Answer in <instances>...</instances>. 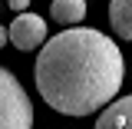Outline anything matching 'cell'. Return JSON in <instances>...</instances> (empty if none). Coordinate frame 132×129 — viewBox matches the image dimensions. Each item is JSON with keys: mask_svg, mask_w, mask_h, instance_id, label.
I'll return each instance as SVG.
<instances>
[{"mask_svg": "<svg viewBox=\"0 0 132 129\" xmlns=\"http://www.w3.org/2000/svg\"><path fill=\"white\" fill-rule=\"evenodd\" d=\"M33 80L50 109L63 116H89L119 96L126 60L106 33L69 27L40 47Z\"/></svg>", "mask_w": 132, "mask_h": 129, "instance_id": "1", "label": "cell"}, {"mask_svg": "<svg viewBox=\"0 0 132 129\" xmlns=\"http://www.w3.org/2000/svg\"><path fill=\"white\" fill-rule=\"evenodd\" d=\"M0 129H33V103L10 70L0 66Z\"/></svg>", "mask_w": 132, "mask_h": 129, "instance_id": "2", "label": "cell"}, {"mask_svg": "<svg viewBox=\"0 0 132 129\" xmlns=\"http://www.w3.org/2000/svg\"><path fill=\"white\" fill-rule=\"evenodd\" d=\"M7 43L16 50H40L46 43V20L40 13H20L13 17L10 30H7Z\"/></svg>", "mask_w": 132, "mask_h": 129, "instance_id": "3", "label": "cell"}, {"mask_svg": "<svg viewBox=\"0 0 132 129\" xmlns=\"http://www.w3.org/2000/svg\"><path fill=\"white\" fill-rule=\"evenodd\" d=\"M96 129H132V96L112 99L96 119Z\"/></svg>", "mask_w": 132, "mask_h": 129, "instance_id": "4", "label": "cell"}, {"mask_svg": "<svg viewBox=\"0 0 132 129\" xmlns=\"http://www.w3.org/2000/svg\"><path fill=\"white\" fill-rule=\"evenodd\" d=\"M109 23L122 40H132V0H112L109 3Z\"/></svg>", "mask_w": 132, "mask_h": 129, "instance_id": "5", "label": "cell"}, {"mask_svg": "<svg viewBox=\"0 0 132 129\" xmlns=\"http://www.w3.org/2000/svg\"><path fill=\"white\" fill-rule=\"evenodd\" d=\"M50 17H53V23H82V17H86V3L82 0H56V3H50Z\"/></svg>", "mask_w": 132, "mask_h": 129, "instance_id": "6", "label": "cell"}, {"mask_svg": "<svg viewBox=\"0 0 132 129\" xmlns=\"http://www.w3.org/2000/svg\"><path fill=\"white\" fill-rule=\"evenodd\" d=\"M10 10H13L16 17H20V13H30V3H27V0H10Z\"/></svg>", "mask_w": 132, "mask_h": 129, "instance_id": "7", "label": "cell"}, {"mask_svg": "<svg viewBox=\"0 0 132 129\" xmlns=\"http://www.w3.org/2000/svg\"><path fill=\"white\" fill-rule=\"evenodd\" d=\"M7 47V27H0V50Z\"/></svg>", "mask_w": 132, "mask_h": 129, "instance_id": "8", "label": "cell"}]
</instances>
